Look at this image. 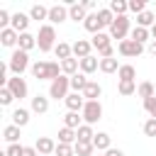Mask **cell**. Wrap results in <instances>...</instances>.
<instances>
[{
    "mask_svg": "<svg viewBox=\"0 0 156 156\" xmlns=\"http://www.w3.org/2000/svg\"><path fill=\"white\" fill-rule=\"evenodd\" d=\"M98 20H100V24H102V27H112L115 15H112V10H110V7H100V10H98Z\"/></svg>",
    "mask_w": 156,
    "mask_h": 156,
    "instance_id": "cell-33",
    "label": "cell"
},
{
    "mask_svg": "<svg viewBox=\"0 0 156 156\" xmlns=\"http://www.w3.org/2000/svg\"><path fill=\"white\" fill-rule=\"evenodd\" d=\"M83 27H85L88 32H93V34H98V32L102 29V24H100V20H98V12H93V15H88V17H85V22H83Z\"/></svg>",
    "mask_w": 156,
    "mask_h": 156,
    "instance_id": "cell-29",
    "label": "cell"
},
{
    "mask_svg": "<svg viewBox=\"0 0 156 156\" xmlns=\"http://www.w3.org/2000/svg\"><path fill=\"white\" fill-rule=\"evenodd\" d=\"M22 156H39V151H37V146H24Z\"/></svg>",
    "mask_w": 156,
    "mask_h": 156,
    "instance_id": "cell-48",
    "label": "cell"
},
{
    "mask_svg": "<svg viewBox=\"0 0 156 156\" xmlns=\"http://www.w3.org/2000/svg\"><path fill=\"white\" fill-rule=\"evenodd\" d=\"M136 88H139V85H136L134 80H119V85H117L119 95H124V98H127V95H134V93H136Z\"/></svg>",
    "mask_w": 156,
    "mask_h": 156,
    "instance_id": "cell-38",
    "label": "cell"
},
{
    "mask_svg": "<svg viewBox=\"0 0 156 156\" xmlns=\"http://www.w3.org/2000/svg\"><path fill=\"white\" fill-rule=\"evenodd\" d=\"M122 63H117V58H100V71L102 73H117Z\"/></svg>",
    "mask_w": 156,
    "mask_h": 156,
    "instance_id": "cell-34",
    "label": "cell"
},
{
    "mask_svg": "<svg viewBox=\"0 0 156 156\" xmlns=\"http://www.w3.org/2000/svg\"><path fill=\"white\" fill-rule=\"evenodd\" d=\"M68 17H71L73 22H85L88 12H85V7H83L80 2H71V5H68Z\"/></svg>",
    "mask_w": 156,
    "mask_h": 156,
    "instance_id": "cell-15",
    "label": "cell"
},
{
    "mask_svg": "<svg viewBox=\"0 0 156 156\" xmlns=\"http://www.w3.org/2000/svg\"><path fill=\"white\" fill-rule=\"evenodd\" d=\"M63 102H66L68 112H83V107H85V98L80 93H68V98Z\"/></svg>",
    "mask_w": 156,
    "mask_h": 156,
    "instance_id": "cell-11",
    "label": "cell"
},
{
    "mask_svg": "<svg viewBox=\"0 0 156 156\" xmlns=\"http://www.w3.org/2000/svg\"><path fill=\"white\" fill-rule=\"evenodd\" d=\"M5 88H10V93H12L15 98H20V100H22V98H27V83H24V78H20V76L10 78Z\"/></svg>",
    "mask_w": 156,
    "mask_h": 156,
    "instance_id": "cell-9",
    "label": "cell"
},
{
    "mask_svg": "<svg viewBox=\"0 0 156 156\" xmlns=\"http://www.w3.org/2000/svg\"><path fill=\"white\" fill-rule=\"evenodd\" d=\"M151 37V29H146V27H134L132 29V37L129 39H134V41H139V44H144L146 39Z\"/></svg>",
    "mask_w": 156,
    "mask_h": 156,
    "instance_id": "cell-37",
    "label": "cell"
},
{
    "mask_svg": "<svg viewBox=\"0 0 156 156\" xmlns=\"http://www.w3.org/2000/svg\"><path fill=\"white\" fill-rule=\"evenodd\" d=\"M73 149H76V156H90V154L95 151V146H93V144H83V141H76V144H73Z\"/></svg>",
    "mask_w": 156,
    "mask_h": 156,
    "instance_id": "cell-40",
    "label": "cell"
},
{
    "mask_svg": "<svg viewBox=\"0 0 156 156\" xmlns=\"http://www.w3.org/2000/svg\"><path fill=\"white\" fill-rule=\"evenodd\" d=\"M34 146H37L39 156H51V154L56 151V141H54V139H49V136H39Z\"/></svg>",
    "mask_w": 156,
    "mask_h": 156,
    "instance_id": "cell-13",
    "label": "cell"
},
{
    "mask_svg": "<svg viewBox=\"0 0 156 156\" xmlns=\"http://www.w3.org/2000/svg\"><path fill=\"white\" fill-rule=\"evenodd\" d=\"M144 110L156 119V95H154V98H149V100H144Z\"/></svg>",
    "mask_w": 156,
    "mask_h": 156,
    "instance_id": "cell-45",
    "label": "cell"
},
{
    "mask_svg": "<svg viewBox=\"0 0 156 156\" xmlns=\"http://www.w3.org/2000/svg\"><path fill=\"white\" fill-rule=\"evenodd\" d=\"M105 156H124V151H119V149H110V151H105Z\"/></svg>",
    "mask_w": 156,
    "mask_h": 156,
    "instance_id": "cell-49",
    "label": "cell"
},
{
    "mask_svg": "<svg viewBox=\"0 0 156 156\" xmlns=\"http://www.w3.org/2000/svg\"><path fill=\"white\" fill-rule=\"evenodd\" d=\"M98 156H105V154H98Z\"/></svg>",
    "mask_w": 156,
    "mask_h": 156,
    "instance_id": "cell-52",
    "label": "cell"
},
{
    "mask_svg": "<svg viewBox=\"0 0 156 156\" xmlns=\"http://www.w3.org/2000/svg\"><path fill=\"white\" fill-rule=\"evenodd\" d=\"M100 68V58H95V56H88V58H80V73H95Z\"/></svg>",
    "mask_w": 156,
    "mask_h": 156,
    "instance_id": "cell-18",
    "label": "cell"
},
{
    "mask_svg": "<svg viewBox=\"0 0 156 156\" xmlns=\"http://www.w3.org/2000/svg\"><path fill=\"white\" fill-rule=\"evenodd\" d=\"M37 46H39V51H51V49H56V29H54V24H41L39 27V34H37Z\"/></svg>",
    "mask_w": 156,
    "mask_h": 156,
    "instance_id": "cell-2",
    "label": "cell"
},
{
    "mask_svg": "<svg viewBox=\"0 0 156 156\" xmlns=\"http://www.w3.org/2000/svg\"><path fill=\"white\" fill-rule=\"evenodd\" d=\"M83 119H85V124H95L100 117H102V105H100V100H85V107H83Z\"/></svg>",
    "mask_w": 156,
    "mask_h": 156,
    "instance_id": "cell-6",
    "label": "cell"
},
{
    "mask_svg": "<svg viewBox=\"0 0 156 156\" xmlns=\"http://www.w3.org/2000/svg\"><path fill=\"white\" fill-rule=\"evenodd\" d=\"M129 10L136 12V15H141V12L146 10V2H144V0H129Z\"/></svg>",
    "mask_w": 156,
    "mask_h": 156,
    "instance_id": "cell-43",
    "label": "cell"
},
{
    "mask_svg": "<svg viewBox=\"0 0 156 156\" xmlns=\"http://www.w3.org/2000/svg\"><path fill=\"white\" fill-rule=\"evenodd\" d=\"M88 83H90V80L85 78V73H76V76H71V88H73V93H80V95H83V90H85Z\"/></svg>",
    "mask_w": 156,
    "mask_h": 156,
    "instance_id": "cell-24",
    "label": "cell"
},
{
    "mask_svg": "<svg viewBox=\"0 0 156 156\" xmlns=\"http://www.w3.org/2000/svg\"><path fill=\"white\" fill-rule=\"evenodd\" d=\"M68 88H71V76H58L56 80H51V85H49V98H54V100H66L68 98Z\"/></svg>",
    "mask_w": 156,
    "mask_h": 156,
    "instance_id": "cell-3",
    "label": "cell"
},
{
    "mask_svg": "<svg viewBox=\"0 0 156 156\" xmlns=\"http://www.w3.org/2000/svg\"><path fill=\"white\" fill-rule=\"evenodd\" d=\"M78 68H80V61L78 58H66V61H61V73L63 76H76L78 73Z\"/></svg>",
    "mask_w": 156,
    "mask_h": 156,
    "instance_id": "cell-17",
    "label": "cell"
},
{
    "mask_svg": "<svg viewBox=\"0 0 156 156\" xmlns=\"http://www.w3.org/2000/svg\"><path fill=\"white\" fill-rule=\"evenodd\" d=\"M29 122V110H24V107H17L15 112H12V124H17V127H24Z\"/></svg>",
    "mask_w": 156,
    "mask_h": 156,
    "instance_id": "cell-31",
    "label": "cell"
},
{
    "mask_svg": "<svg viewBox=\"0 0 156 156\" xmlns=\"http://www.w3.org/2000/svg\"><path fill=\"white\" fill-rule=\"evenodd\" d=\"M110 41H112V37L105 34V32H98V34H93V39H90V44H93V49H98V54L105 51L107 46H112Z\"/></svg>",
    "mask_w": 156,
    "mask_h": 156,
    "instance_id": "cell-14",
    "label": "cell"
},
{
    "mask_svg": "<svg viewBox=\"0 0 156 156\" xmlns=\"http://www.w3.org/2000/svg\"><path fill=\"white\" fill-rule=\"evenodd\" d=\"M78 141V134H76V129H68V127H61L58 129V144H76Z\"/></svg>",
    "mask_w": 156,
    "mask_h": 156,
    "instance_id": "cell-20",
    "label": "cell"
},
{
    "mask_svg": "<svg viewBox=\"0 0 156 156\" xmlns=\"http://www.w3.org/2000/svg\"><path fill=\"white\" fill-rule=\"evenodd\" d=\"M117 76H119V80H134L136 78V68L132 63H122L119 71H117Z\"/></svg>",
    "mask_w": 156,
    "mask_h": 156,
    "instance_id": "cell-30",
    "label": "cell"
},
{
    "mask_svg": "<svg viewBox=\"0 0 156 156\" xmlns=\"http://www.w3.org/2000/svg\"><path fill=\"white\" fill-rule=\"evenodd\" d=\"M127 34H132V32H129V17H127V15L115 17V22H112V27H110V37H112V39H119V41H124V39H127Z\"/></svg>",
    "mask_w": 156,
    "mask_h": 156,
    "instance_id": "cell-5",
    "label": "cell"
},
{
    "mask_svg": "<svg viewBox=\"0 0 156 156\" xmlns=\"http://www.w3.org/2000/svg\"><path fill=\"white\" fill-rule=\"evenodd\" d=\"M151 37H154V39H156V24H154V27H151Z\"/></svg>",
    "mask_w": 156,
    "mask_h": 156,
    "instance_id": "cell-51",
    "label": "cell"
},
{
    "mask_svg": "<svg viewBox=\"0 0 156 156\" xmlns=\"http://www.w3.org/2000/svg\"><path fill=\"white\" fill-rule=\"evenodd\" d=\"M22 151H24L22 144H10V146L5 149V156H22Z\"/></svg>",
    "mask_w": 156,
    "mask_h": 156,
    "instance_id": "cell-44",
    "label": "cell"
},
{
    "mask_svg": "<svg viewBox=\"0 0 156 156\" xmlns=\"http://www.w3.org/2000/svg\"><path fill=\"white\" fill-rule=\"evenodd\" d=\"M29 15H24V12H15L12 15V22H10V27L17 32V34H24L27 32V27H29Z\"/></svg>",
    "mask_w": 156,
    "mask_h": 156,
    "instance_id": "cell-10",
    "label": "cell"
},
{
    "mask_svg": "<svg viewBox=\"0 0 156 156\" xmlns=\"http://www.w3.org/2000/svg\"><path fill=\"white\" fill-rule=\"evenodd\" d=\"M76 134H78V141H83V144H93V139H95V132L90 124H80L76 129Z\"/></svg>",
    "mask_w": 156,
    "mask_h": 156,
    "instance_id": "cell-19",
    "label": "cell"
},
{
    "mask_svg": "<svg viewBox=\"0 0 156 156\" xmlns=\"http://www.w3.org/2000/svg\"><path fill=\"white\" fill-rule=\"evenodd\" d=\"M56 156H76V149L71 144H56Z\"/></svg>",
    "mask_w": 156,
    "mask_h": 156,
    "instance_id": "cell-41",
    "label": "cell"
},
{
    "mask_svg": "<svg viewBox=\"0 0 156 156\" xmlns=\"http://www.w3.org/2000/svg\"><path fill=\"white\" fill-rule=\"evenodd\" d=\"M136 95H139V98H144V100H149V98H154V95H156V85H154L151 80H144V83H139Z\"/></svg>",
    "mask_w": 156,
    "mask_h": 156,
    "instance_id": "cell-25",
    "label": "cell"
},
{
    "mask_svg": "<svg viewBox=\"0 0 156 156\" xmlns=\"http://www.w3.org/2000/svg\"><path fill=\"white\" fill-rule=\"evenodd\" d=\"M156 24V15L154 12H149V10H144L141 15H136V27H154Z\"/></svg>",
    "mask_w": 156,
    "mask_h": 156,
    "instance_id": "cell-28",
    "label": "cell"
},
{
    "mask_svg": "<svg viewBox=\"0 0 156 156\" xmlns=\"http://www.w3.org/2000/svg\"><path fill=\"white\" fill-rule=\"evenodd\" d=\"M12 100H15V95L10 93V88H2L0 90V105H10Z\"/></svg>",
    "mask_w": 156,
    "mask_h": 156,
    "instance_id": "cell-46",
    "label": "cell"
},
{
    "mask_svg": "<svg viewBox=\"0 0 156 156\" xmlns=\"http://www.w3.org/2000/svg\"><path fill=\"white\" fill-rule=\"evenodd\" d=\"M37 46V37L34 34H29V32H24V34H20V41H17V49H22V51H29V49H34Z\"/></svg>",
    "mask_w": 156,
    "mask_h": 156,
    "instance_id": "cell-22",
    "label": "cell"
},
{
    "mask_svg": "<svg viewBox=\"0 0 156 156\" xmlns=\"http://www.w3.org/2000/svg\"><path fill=\"white\" fill-rule=\"evenodd\" d=\"M110 10H112L115 17H119V15H124V12L129 10V2H124V0H112V2H110Z\"/></svg>",
    "mask_w": 156,
    "mask_h": 156,
    "instance_id": "cell-39",
    "label": "cell"
},
{
    "mask_svg": "<svg viewBox=\"0 0 156 156\" xmlns=\"http://www.w3.org/2000/svg\"><path fill=\"white\" fill-rule=\"evenodd\" d=\"M90 49H93V44L88 41V39H78V41H73V56L80 61V58H88V56H93L90 54Z\"/></svg>",
    "mask_w": 156,
    "mask_h": 156,
    "instance_id": "cell-12",
    "label": "cell"
},
{
    "mask_svg": "<svg viewBox=\"0 0 156 156\" xmlns=\"http://www.w3.org/2000/svg\"><path fill=\"white\" fill-rule=\"evenodd\" d=\"M54 54H56V58H61V61H66V58H71V56H73V44H66V41H58V44H56V49H54Z\"/></svg>",
    "mask_w": 156,
    "mask_h": 156,
    "instance_id": "cell-23",
    "label": "cell"
},
{
    "mask_svg": "<svg viewBox=\"0 0 156 156\" xmlns=\"http://www.w3.org/2000/svg\"><path fill=\"white\" fill-rule=\"evenodd\" d=\"M149 51H151V54H154V56H156V39H154V41H151V44H149Z\"/></svg>",
    "mask_w": 156,
    "mask_h": 156,
    "instance_id": "cell-50",
    "label": "cell"
},
{
    "mask_svg": "<svg viewBox=\"0 0 156 156\" xmlns=\"http://www.w3.org/2000/svg\"><path fill=\"white\" fill-rule=\"evenodd\" d=\"M117 51H119L122 56H127V58H134V56H139V54L144 51V44H139V41H134V39H124V41H119Z\"/></svg>",
    "mask_w": 156,
    "mask_h": 156,
    "instance_id": "cell-7",
    "label": "cell"
},
{
    "mask_svg": "<svg viewBox=\"0 0 156 156\" xmlns=\"http://www.w3.org/2000/svg\"><path fill=\"white\" fill-rule=\"evenodd\" d=\"M29 17L32 20H49V7H44V5H32V10H29Z\"/></svg>",
    "mask_w": 156,
    "mask_h": 156,
    "instance_id": "cell-36",
    "label": "cell"
},
{
    "mask_svg": "<svg viewBox=\"0 0 156 156\" xmlns=\"http://www.w3.org/2000/svg\"><path fill=\"white\" fill-rule=\"evenodd\" d=\"M0 41H2V46H15V44L20 41V34H17L12 27H7V29H0Z\"/></svg>",
    "mask_w": 156,
    "mask_h": 156,
    "instance_id": "cell-16",
    "label": "cell"
},
{
    "mask_svg": "<svg viewBox=\"0 0 156 156\" xmlns=\"http://www.w3.org/2000/svg\"><path fill=\"white\" fill-rule=\"evenodd\" d=\"M46 110H49V98H44V95H34V98H32V112L44 115Z\"/></svg>",
    "mask_w": 156,
    "mask_h": 156,
    "instance_id": "cell-27",
    "label": "cell"
},
{
    "mask_svg": "<svg viewBox=\"0 0 156 156\" xmlns=\"http://www.w3.org/2000/svg\"><path fill=\"white\" fill-rule=\"evenodd\" d=\"M32 76L37 80H56L61 76V63H56V61H37L32 66Z\"/></svg>",
    "mask_w": 156,
    "mask_h": 156,
    "instance_id": "cell-1",
    "label": "cell"
},
{
    "mask_svg": "<svg viewBox=\"0 0 156 156\" xmlns=\"http://www.w3.org/2000/svg\"><path fill=\"white\" fill-rule=\"evenodd\" d=\"M66 20H71L68 17V5H51L49 7V22L51 24H61Z\"/></svg>",
    "mask_w": 156,
    "mask_h": 156,
    "instance_id": "cell-8",
    "label": "cell"
},
{
    "mask_svg": "<svg viewBox=\"0 0 156 156\" xmlns=\"http://www.w3.org/2000/svg\"><path fill=\"white\" fill-rule=\"evenodd\" d=\"M93 146H95L98 151H110V149H112V146H110V134H107V132H98L95 139H93Z\"/></svg>",
    "mask_w": 156,
    "mask_h": 156,
    "instance_id": "cell-21",
    "label": "cell"
},
{
    "mask_svg": "<svg viewBox=\"0 0 156 156\" xmlns=\"http://www.w3.org/2000/svg\"><path fill=\"white\" fill-rule=\"evenodd\" d=\"M2 136H5V141L17 144V139H20V127H17V124H7V127L2 129Z\"/></svg>",
    "mask_w": 156,
    "mask_h": 156,
    "instance_id": "cell-35",
    "label": "cell"
},
{
    "mask_svg": "<svg viewBox=\"0 0 156 156\" xmlns=\"http://www.w3.org/2000/svg\"><path fill=\"white\" fill-rule=\"evenodd\" d=\"M102 95V88H100V83H95V80H90L88 85H85V90H83V98L85 100H98Z\"/></svg>",
    "mask_w": 156,
    "mask_h": 156,
    "instance_id": "cell-26",
    "label": "cell"
},
{
    "mask_svg": "<svg viewBox=\"0 0 156 156\" xmlns=\"http://www.w3.org/2000/svg\"><path fill=\"white\" fill-rule=\"evenodd\" d=\"M80 119H83V115H78V112H66V115H63V127L78 129V127H80Z\"/></svg>",
    "mask_w": 156,
    "mask_h": 156,
    "instance_id": "cell-32",
    "label": "cell"
},
{
    "mask_svg": "<svg viewBox=\"0 0 156 156\" xmlns=\"http://www.w3.org/2000/svg\"><path fill=\"white\" fill-rule=\"evenodd\" d=\"M144 134H146V136H156V119H154V117H149V119L144 122Z\"/></svg>",
    "mask_w": 156,
    "mask_h": 156,
    "instance_id": "cell-42",
    "label": "cell"
},
{
    "mask_svg": "<svg viewBox=\"0 0 156 156\" xmlns=\"http://www.w3.org/2000/svg\"><path fill=\"white\" fill-rule=\"evenodd\" d=\"M7 66H10V71H12L15 76H22V73L29 68V54L22 51V49H15L12 56H10V61H7Z\"/></svg>",
    "mask_w": 156,
    "mask_h": 156,
    "instance_id": "cell-4",
    "label": "cell"
},
{
    "mask_svg": "<svg viewBox=\"0 0 156 156\" xmlns=\"http://www.w3.org/2000/svg\"><path fill=\"white\" fill-rule=\"evenodd\" d=\"M80 5L85 7V12H90V15H93V10H95V2H93V0H83ZM95 12H98V10H95Z\"/></svg>",
    "mask_w": 156,
    "mask_h": 156,
    "instance_id": "cell-47",
    "label": "cell"
}]
</instances>
